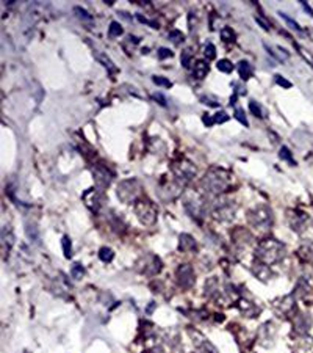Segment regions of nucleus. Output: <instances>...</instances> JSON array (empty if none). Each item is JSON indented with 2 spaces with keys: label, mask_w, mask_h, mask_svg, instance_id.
I'll return each instance as SVG.
<instances>
[{
  "label": "nucleus",
  "mask_w": 313,
  "mask_h": 353,
  "mask_svg": "<svg viewBox=\"0 0 313 353\" xmlns=\"http://www.w3.org/2000/svg\"><path fill=\"white\" fill-rule=\"evenodd\" d=\"M99 258L104 262H111L113 258H115V253H113V250H110V248H102L99 253Z\"/></svg>",
  "instance_id": "dca6fc26"
},
{
  "label": "nucleus",
  "mask_w": 313,
  "mask_h": 353,
  "mask_svg": "<svg viewBox=\"0 0 313 353\" xmlns=\"http://www.w3.org/2000/svg\"><path fill=\"white\" fill-rule=\"evenodd\" d=\"M152 80H154V83H155V85H160V87H165V88H171V87H172V82H171V80H168V79H165V77L155 76Z\"/></svg>",
  "instance_id": "412c9836"
},
{
  "label": "nucleus",
  "mask_w": 313,
  "mask_h": 353,
  "mask_svg": "<svg viewBox=\"0 0 313 353\" xmlns=\"http://www.w3.org/2000/svg\"><path fill=\"white\" fill-rule=\"evenodd\" d=\"M74 11H75V13H77V16H79V18H82V19H85V21H91V19H93L90 15H88V11H86V10H83V8H80V7H75V8H74Z\"/></svg>",
  "instance_id": "a878e982"
},
{
  "label": "nucleus",
  "mask_w": 313,
  "mask_h": 353,
  "mask_svg": "<svg viewBox=\"0 0 313 353\" xmlns=\"http://www.w3.org/2000/svg\"><path fill=\"white\" fill-rule=\"evenodd\" d=\"M229 115L225 113V112H219V113H216L215 116H213V119H215V123H219V124H222V123H225V121H229Z\"/></svg>",
  "instance_id": "bb28decb"
},
{
  "label": "nucleus",
  "mask_w": 313,
  "mask_h": 353,
  "mask_svg": "<svg viewBox=\"0 0 313 353\" xmlns=\"http://www.w3.org/2000/svg\"><path fill=\"white\" fill-rule=\"evenodd\" d=\"M275 83L277 85H280V87H283V88H291V82H288L286 79H283L282 76H275Z\"/></svg>",
  "instance_id": "cd10ccee"
},
{
  "label": "nucleus",
  "mask_w": 313,
  "mask_h": 353,
  "mask_svg": "<svg viewBox=\"0 0 313 353\" xmlns=\"http://www.w3.org/2000/svg\"><path fill=\"white\" fill-rule=\"evenodd\" d=\"M235 118L240 121V123L243 124V126H249V123H247V118H246V115H244V112L241 110V108H236L235 110Z\"/></svg>",
  "instance_id": "393cba45"
},
{
  "label": "nucleus",
  "mask_w": 313,
  "mask_h": 353,
  "mask_svg": "<svg viewBox=\"0 0 313 353\" xmlns=\"http://www.w3.org/2000/svg\"><path fill=\"white\" fill-rule=\"evenodd\" d=\"M175 173H177L179 178H185V179H191L194 174H196V168L191 165V163H188V162H183L180 163L179 166H175Z\"/></svg>",
  "instance_id": "0eeeda50"
},
{
  "label": "nucleus",
  "mask_w": 313,
  "mask_h": 353,
  "mask_svg": "<svg viewBox=\"0 0 313 353\" xmlns=\"http://www.w3.org/2000/svg\"><path fill=\"white\" fill-rule=\"evenodd\" d=\"M271 218H272L271 211H268L266 208H258L250 214V222H252L255 226H268V225H271Z\"/></svg>",
  "instance_id": "423d86ee"
},
{
  "label": "nucleus",
  "mask_w": 313,
  "mask_h": 353,
  "mask_svg": "<svg viewBox=\"0 0 313 353\" xmlns=\"http://www.w3.org/2000/svg\"><path fill=\"white\" fill-rule=\"evenodd\" d=\"M136 186H140L136 181H124L122 184L118 187V197L122 200V198L125 197V193H129L127 203L133 201V200L138 197V193H140V189H138V190H135V189H133V187H136Z\"/></svg>",
  "instance_id": "20e7f679"
},
{
  "label": "nucleus",
  "mask_w": 313,
  "mask_h": 353,
  "mask_svg": "<svg viewBox=\"0 0 313 353\" xmlns=\"http://www.w3.org/2000/svg\"><path fill=\"white\" fill-rule=\"evenodd\" d=\"M152 97H154V99H155V101H158V104H160V105H163V107H165V105H166V99H165V96H161L160 93L154 94Z\"/></svg>",
  "instance_id": "72a5a7b5"
},
{
  "label": "nucleus",
  "mask_w": 313,
  "mask_h": 353,
  "mask_svg": "<svg viewBox=\"0 0 313 353\" xmlns=\"http://www.w3.org/2000/svg\"><path fill=\"white\" fill-rule=\"evenodd\" d=\"M61 243H63V251H65V256H66V258H71V254H72L71 239H69L68 236H65V237H63V240H61Z\"/></svg>",
  "instance_id": "6ab92c4d"
},
{
  "label": "nucleus",
  "mask_w": 313,
  "mask_h": 353,
  "mask_svg": "<svg viewBox=\"0 0 313 353\" xmlns=\"http://www.w3.org/2000/svg\"><path fill=\"white\" fill-rule=\"evenodd\" d=\"M255 22L263 29V30H269V22H266L261 16H255Z\"/></svg>",
  "instance_id": "2f4dec72"
},
{
  "label": "nucleus",
  "mask_w": 313,
  "mask_h": 353,
  "mask_svg": "<svg viewBox=\"0 0 313 353\" xmlns=\"http://www.w3.org/2000/svg\"><path fill=\"white\" fill-rule=\"evenodd\" d=\"M204 184L205 187L208 189V192L211 193H219L225 189V186H227V181H225V178H219L216 174H205V179H204Z\"/></svg>",
  "instance_id": "7ed1b4c3"
},
{
  "label": "nucleus",
  "mask_w": 313,
  "mask_h": 353,
  "mask_svg": "<svg viewBox=\"0 0 313 353\" xmlns=\"http://www.w3.org/2000/svg\"><path fill=\"white\" fill-rule=\"evenodd\" d=\"M205 57H207V60H213V58H215L216 57V47L215 46H213L211 43H208L207 46H205Z\"/></svg>",
  "instance_id": "b1692460"
},
{
  "label": "nucleus",
  "mask_w": 313,
  "mask_h": 353,
  "mask_svg": "<svg viewBox=\"0 0 313 353\" xmlns=\"http://www.w3.org/2000/svg\"><path fill=\"white\" fill-rule=\"evenodd\" d=\"M202 121H204V124H205V126H208V127L215 124V119H213L211 116H208V115H205V116L202 118Z\"/></svg>",
  "instance_id": "f704fd0d"
},
{
  "label": "nucleus",
  "mask_w": 313,
  "mask_h": 353,
  "mask_svg": "<svg viewBox=\"0 0 313 353\" xmlns=\"http://www.w3.org/2000/svg\"><path fill=\"white\" fill-rule=\"evenodd\" d=\"M135 212L140 218V222L144 225H152L157 218V211L150 201H140L135 206Z\"/></svg>",
  "instance_id": "f03ea898"
},
{
  "label": "nucleus",
  "mask_w": 313,
  "mask_h": 353,
  "mask_svg": "<svg viewBox=\"0 0 313 353\" xmlns=\"http://www.w3.org/2000/svg\"><path fill=\"white\" fill-rule=\"evenodd\" d=\"M196 248V242L188 236V234H183L180 236V250L182 251H188V250H194Z\"/></svg>",
  "instance_id": "f8f14e48"
},
{
  "label": "nucleus",
  "mask_w": 313,
  "mask_h": 353,
  "mask_svg": "<svg viewBox=\"0 0 313 353\" xmlns=\"http://www.w3.org/2000/svg\"><path fill=\"white\" fill-rule=\"evenodd\" d=\"M257 256L265 264H274L283 256V247L275 240H265L258 245Z\"/></svg>",
  "instance_id": "f257e3e1"
},
{
  "label": "nucleus",
  "mask_w": 313,
  "mask_h": 353,
  "mask_svg": "<svg viewBox=\"0 0 313 353\" xmlns=\"http://www.w3.org/2000/svg\"><path fill=\"white\" fill-rule=\"evenodd\" d=\"M108 33H110V36H113V38H118V36H121L124 33V29L121 27L119 22H111Z\"/></svg>",
  "instance_id": "ddd939ff"
},
{
  "label": "nucleus",
  "mask_w": 313,
  "mask_h": 353,
  "mask_svg": "<svg viewBox=\"0 0 313 353\" xmlns=\"http://www.w3.org/2000/svg\"><path fill=\"white\" fill-rule=\"evenodd\" d=\"M279 15H280V18H282V19H283V21L288 24V26H291V29H296V30H299V32H300V27L297 26V24H296L293 19H290V18H288L285 13H279Z\"/></svg>",
  "instance_id": "c756f323"
},
{
  "label": "nucleus",
  "mask_w": 313,
  "mask_h": 353,
  "mask_svg": "<svg viewBox=\"0 0 313 353\" xmlns=\"http://www.w3.org/2000/svg\"><path fill=\"white\" fill-rule=\"evenodd\" d=\"M249 108H250V112H252L255 116H258V118H263V110H261V105H260L258 102L252 101V102L249 104Z\"/></svg>",
  "instance_id": "4be33fe9"
},
{
  "label": "nucleus",
  "mask_w": 313,
  "mask_h": 353,
  "mask_svg": "<svg viewBox=\"0 0 313 353\" xmlns=\"http://www.w3.org/2000/svg\"><path fill=\"white\" fill-rule=\"evenodd\" d=\"M182 65H183V68H190L191 66V55L188 54V52H183L182 54Z\"/></svg>",
  "instance_id": "7c9ffc66"
},
{
  "label": "nucleus",
  "mask_w": 313,
  "mask_h": 353,
  "mask_svg": "<svg viewBox=\"0 0 313 353\" xmlns=\"http://www.w3.org/2000/svg\"><path fill=\"white\" fill-rule=\"evenodd\" d=\"M221 38H222V41H225V43L235 41V33L232 32V29L224 27V29L221 30Z\"/></svg>",
  "instance_id": "f3484780"
},
{
  "label": "nucleus",
  "mask_w": 313,
  "mask_h": 353,
  "mask_svg": "<svg viewBox=\"0 0 313 353\" xmlns=\"http://www.w3.org/2000/svg\"><path fill=\"white\" fill-rule=\"evenodd\" d=\"M177 281L182 287H191L194 284V273L190 265H182L177 270Z\"/></svg>",
  "instance_id": "39448f33"
},
{
  "label": "nucleus",
  "mask_w": 313,
  "mask_h": 353,
  "mask_svg": "<svg viewBox=\"0 0 313 353\" xmlns=\"http://www.w3.org/2000/svg\"><path fill=\"white\" fill-rule=\"evenodd\" d=\"M169 57H172V52L169 51V49H166V47L158 49V58L160 60H165V58H169Z\"/></svg>",
  "instance_id": "c85d7f7f"
},
{
  "label": "nucleus",
  "mask_w": 313,
  "mask_h": 353,
  "mask_svg": "<svg viewBox=\"0 0 313 353\" xmlns=\"http://www.w3.org/2000/svg\"><path fill=\"white\" fill-rule=\"evenodd\" d=\"M96 58H97L99 62L102 63V65H104V66H105V68H107L110 72H111V74H115V72H118V68L115 66V63H113L111 60H110V58H108L105 54H102V52H97V54H96Z\"/></svg>",
  "instance_id": "1a4fd4ad"
},
{
  "label": "nucleus",
  "mask_w": 313,
  "mask_h": 353,
  "mask_svg": "<svg viewBox=\"0 0 313 353\" xmlns=\"http://www.w3.org/2000/svg\"><path fill=\"white\" fill-rule=\"evenodd\" d=\"M199 99L202 101V104H205V105H208V107H219V102L215 99V97H210V96H200Z\"/></svg>",
  "instance_id": "5701e85b"
},
{
  "label": "nucleus",
  "mask_w": 313,
  "mask_h": 353,
  "mask_svg": "<svg viewBox=\"0 0 313 353\" xmlns=\"http://www.w3.org/2000/svg\"><path fill=\"white\" fill-rule=\"evenodd\" d=\"M302 7H304V8H305L307 11H308V15H310V16H313V11H311V8H310V7H308V5H307L305 2H302Z\"/></svg>",
  "instance_id": "c9c22d12"
},
{
  "label": "nucleus",
  "mask_w": 313,
  "mask_h": 353,
  "mask_svg": "<svg viewBox=\"0 0 313 353\" xmlns=\"http://www.w3.org/2000/svg\"><path fill=\"white\" fill-rule=\"evenodd\" d=\"M207 74H208V65H207L205 62H197V63L194 65L193 76L200 80V79H204Z\"/></svg>",
  "instance_id": "9d476101"
},
{
  "label": "nucleus",
  "mask_w": 313,
  "mask_h": 353,
  "mask_svg": "<svg viewBox=\"0 0 313 353\" xmlns=\"http://www.w3.org/2000/svg\"><path fill=\"white\" fill-rule=\"evenodd\" d=\"M216 68L221 71V72H225V74H229V72H232L233 71V65L229 62V60H219L218 62V65H216Z\"/></svg>",
  "instance_id": "4468645a"
},
{
  "label": "nucleus",
  "mask_w": 313,
  "mask_h": 353,
  "mask_svg": "<svg viewBox=\"0 0 313 353\" xmlns=\"http://www.w3.org/2000/svg\"><path fill=\"white\" fill-rule=\"evenodd\" d=\"M83 200L86 201L88 208H90V209H93V211H97V209H99V198H97L96 190H88V192L83 195Z\"/></svg>",
  "instance_id": "6e6552de"
},
{
  "label": "nucleus",
  "mask_w": 313,
  "mask_h": 353,
  "mask_svg": "<svg viewBox=\"0 0 313 353\" xmlns=\"http://www.w3.org/2000/svg\"><path fill=\"white\" fill-rule=\"evenodd\" d=\"M136 18H138V21H140V22L149 24V26H150V27H152V29H158V24H157V22H154V21H147V19H146V18H143L141 15H138Z\"/></svg>",
  "instance_id": "473e14b6"
},
{
  "label": "nucleus",
  "mask_w": 313,
  "mask_h": 353,
  "mask_svg": "<svg viewBox=\"0 0 313 353\" xmlns=\"http://www.w3.org/2000/svg\"><path fill=\"white\" fill-rule=\"evenodd\" d=\"M168 38H169L174 44H180V43H183V33L179 32V30H171L169 35H168Z\"/></svg>",
  "instance_id": "a211bd4d"
},
{
  "label": "nucleus",
  "mask_w": 313,
  "mask_h": 353,
  "mask_svg": "<svg viewBox=\"0 0 313 353\" xmlns=\"http://www.w3.org/2000/svg\"><path fill=\"white\" fill-rule=\"evenodd\" d=\"M238 72H240V77L243 80H247L252 77V68H250V65L247 62H240V65H238Z\"/></svg>",
  "instance_id": "9b49d317"
},
{
  "label": "nucleus",
  "mask_w": 313,
  "mask_h": 353,
  "mask_svg": "<svg viewBox=\"0 0 313 353\" xmlns=\"http://www.w3.org/2000/svg\"><path fill=\"white\" fill-rule=\"evenodd\" d=\"M71 273H72V276H74L75 279H80V278L83 276V273H85V269H83L80 264H74Z\"/></svg>",
  "instance_id": "aec40b11"
},
{
  "label": "nucleus",
  "mask_w": 313,
  "mask_h": 353,
  "mask_svg": "<svg viewBox=\"0 0 313 353\" xmlns=\"http://www.w3.org/2000/svg\"><path fill=\"white\" fill-rule=\"evenodd\" d=\"M280 159H282V160H286L290 165H296L294 159L291 157V152H290V149L286 148V146H282V148H280Z\"/></svg>",
  "instance_id": "2eb2a0df"
}]
</instances>
